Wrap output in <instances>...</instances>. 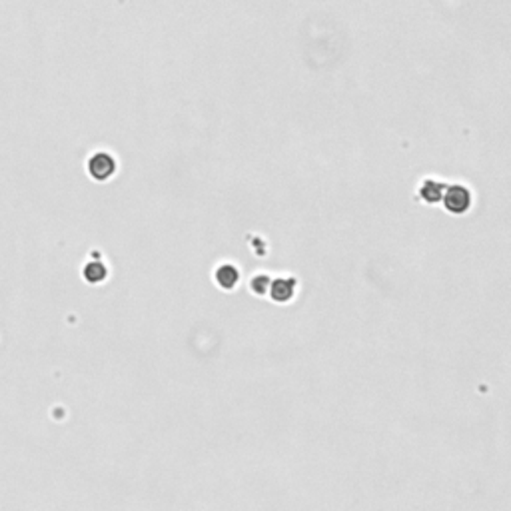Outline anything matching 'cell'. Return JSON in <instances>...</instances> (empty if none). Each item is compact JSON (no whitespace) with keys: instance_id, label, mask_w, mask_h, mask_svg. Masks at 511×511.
I'll return each mask as SVG.
<instances>
[{"instance_id":"6da1fadb","label":"cell","mask_w":511,"mask_h":511,"mask_svg":"<svg viewBox=\"0 0 511 511\" xmlns=\"http://www.w3.org/2000/svg\"><path fill=\"white\" fill-rule=\"evenodd\" d=\"M442 200L449 214H465L471 208L473 196H471V190L464 184H451V186H445Z\"/></svg>"},{"instance_id":"7a4b0ae2","label":"cell","mask_w":511,"mask_h":511,"mask_svg":"<svg viewBox=\"0 0 511 511\" xmlns=\"http://www.w3.org/2000/svg\"><path fill=\"white\" fill-rule=\"evenodd\" d=\"M86 168H88V174H90L92 180L104 182V180H108V178L114 176V172H116V160L108 152H94L92 156L88 158Z\"/></svg>"},{"instance_id":"3957f363","label":"cell","mask_w":511,"mask_h":511,"mask_svg":"<svg viewBox=\"0 0 511 511\" xmlns=\"http://www.w3.org/2000/svg\"><path fill=\"white\" fill-rule=\"evenodd\" d=\"M270 298L274 302L286 303L294 298L296 292V279L294 278H276L274 282H270Z\"/></svg>"},{"instance_id":"277c9868","label":"cell","mask_w":511,"mask_h":511,"mask_svg":"<svg viewBox=\"0 0 511 511\" xmlns=\"http://www.w3.org/2000/svg\"><path fill=\"white\" fill-rule=\"evenodd\" d=\"M445 184L436 180V178H425L419 186V198L427 204H438L442 200Z\"/></svg>"},{"instance_id":"5b68a950","label":"cell","mask_w":511,"mask_h":511,"mask_svg":"<svg viewBox=\"0 0 511 511\" xmlns=\"http://www.w3.org/2000/svg\"><path fill=\"white\" fill-rule=\"evenodd\" d=\"M216 282H218V286L224 288V290H234L236 284L240 282V272H238V268L232 266V264L220 266V268L216 270Z\"/></svg>"},{"instance_id":"8992f818","label":"cell","mask_w":511,"mask_h":511,"mask_svg":"<svg viewBox=\"0 0 511 511\" xmlns=\"http://www.w3.org/2000/svg\"><path fill=\"white\" fill-rule=\"evenodd\" d=\"M82 276H84V279H86L88 284H100V282L106 279L108 270H106V266H104L102 262H88V264L84 266Z\"/></svg>"},{"instance_id":"52a82bcc","label":"cell","mask_w":511,"mask_h":511,"mask_svg":"<svg viewBox=\"0 0 511 511\" xmlns=\"http://www.w3.org/2000/svg\"><path fill=\"white\" fill-rule=\"evenodd\" d=\"M268 286H270V278L266 274H260L258 278L252 279V292H256V294H264Z\"/></svg>"}]
</instances>
